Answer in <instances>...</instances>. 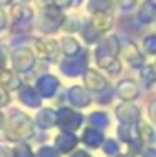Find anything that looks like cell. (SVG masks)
Masks as SVG:
<instances>
[{
    "label": "cell",
    "mask_w": 156,
    "mask_h": 157,
    "mask_svg": "<svg viewBox=\"0 0 156 157\" xmlns=\"http://www.w3.org/2000/svg\"><path fill=\"white\" fill-rule=\"evenodd\" d=\"M37 128L33 117H30L26 112L18 108H11L7 113H4V124L0 128V143H31L35 139Z\"/></svg>",
    "instance_id": "1"
},
{
    "label": "cell",
    "mask_w": 156,
    "mask_h": 157,
    "mask_svg": "<svg viewBox=\"0 0 156 157\" xmlns=\"http://www.w3.org/2000/svg\"><path fill=\"white\" fill-rule=\"evenodd\" d=\"M119 55V37L117 35H109L101 40L94 51V59L99 68L109 71L110 75L121 73V62L117 59Z\"/></svg>",
    "instance_id": "2"
},
{
    "label": "cell",
    "mask_w": 156,
    "mask_h": 157,
    "mask_svg": "<svg viewBox=\"0 0 156 157\" xmlns=\"http://www.w3.org/2000/svg\"><path fill=\"white\" fill-rule=\"evenodd\" d=\"M63 22H64V13L55 4L44 6V9L40 11L39 17H37V28H39L40 33H44V35L57 33L63 28Z\"/></svg>",
    "instance_id": "3"
},
{
    "label": "cell",
    "mask_w": 156,
    "mask_h": 157,
    "mask_svg": "<svg viewBox=\"0 0 156 157\" xmlns=\"http://www.w3.org/2000/svg\"><path fill=\"white\" fill-rule=\"evenodd\" d=\"M84 121H86V117L79 110L72 108V106H59L57 108V122H55V128H59V130L77 133V130L83 128Z\"/></svg>",
    "instance_id": "4"
},
{
    "label": "cell",
    "mask_w": 156,
    "mask_h": 157,
    "mask_svg": "<svg viewBox=\"0 0 156 157\" xmlns=\"http://www.w3.org/2000/svg\"><path fill=\"white\" fill-rule=\"evenodd\" d=\"M11 64H13V71L17 75H22V73H28L35 68L37 57H35L33 49H30L26 46H18L11 53Z\"/></svg>",
    "instance_id": "5"
},
{
    "label": "cell",
    "mask_w": 156,
    "mask_h": 157,
    "mask_svg": "<svg viewBox=\"0 0 156 157\" xmlns=\"http://www.w3.org/2000/svg\"><path fill=\"white\" fill-rule=\"evenodd\" d=\"M88 57L90 55L86 51H81L76 57H64L59 62V70L66 77H81L88 68Z\"/></svg>",
    "instance_id": "6"
},
{
    "label": "cell",
    "mask_w": 156,
    "mask_h": 157,
    "mask_svg": "<svg viewBox=\"0 0 156 157\" xmlns=\"http://www.w3.org/2000/svg\"><path fill=\"white\" fill-rule=\"evenodd\" d=\"M51 146H53L63 157H66L68 154H72L74 150H77L79 146H81V141H79L77 133L59 130V132L51 137Z\"/></svg>",
    "instance_id": "7"
},
{
    "label": "cell",
    "mask_w": 156,
    "mask_h": 157,
    "mask_svg": "<svg viewBox=\"0 0 156 157\" xmlns=\"http://www.w3.org/2000/svg\"><path fill=\"white\" fill-rule=\"evenodd\" d=\"M114 117L117 124H138L142 121V108L136 102L121 101L114 108Z\"/></svg>",
    "instance_id": "8"
},
{
    "label": "cell",
    "mask_w": 156,
    "mask_h": 157,
    "mask_svg": "<svg viewBox=\"0 0 156 157\" xmlns=\"http://www.w3.org/2000/svg\"><path fill=\"white\" fill-rule=\"evenodd\" d=\"M119 55L123 57V60L130 68H142V66H145V57H143V53L140 51V48L132 40L119 39Z\"/></svg>",
    "instance_id": "9"
},
{
    "label": "cell",
    "mask_w": 156,
    "mask_h": 157,
    "mask_svg": "<svg viewBox=\"0 0 156 157\" xmlns=\"http://www.w3.org/2000/svg\"><path fill=\"white\" fill-rule=\"evenodd\" d=\"M83 86L88 91H94V93L99 95V93H103L105 90L110 88V82L101 71H97L94 68H86V71L83 73Z\"/></svg>",
    "instance_id": "10"
},
{
    "label": "cell",
    "mask_w": 156,
    "mask_h": 157,
    "mask_svg": "<svg viewBox=\"0 0 156 157\" xmlns=\"http://www.w3.org/2000/svg\"><path fill=\"white\" fill-rule=\"evenodd\" d=\"M64 101L72 108L83 110V108H88L92 104V95L84 86H70L64 93Z\"/></svg>",
    "instance_id": "11"
},
{
    "label": "cell",
    "mask_w": 156,
    "mask_h": 157,
    "mask_svg": "<svg viewBox=\"0 0 156 157\" xmlns=\"http://www.w3.org/2000/svg\"><path fill=\"white\" fill-rule=\"evenodd\" d=\"M105 139H107L105 132L96 130V128H92V126H84V128L81 130V133H79L81 146H83V148H86V150H90V152L99 150V148L103 146Z\"/></svg>",
    "instance_id": "12"
},
{
    "label": "cell",
    "mask_w": 156,
    "mask_h": 157,
    "mask_svg": "<svg viewBox=\"0 0 156 157\" xmlns=\"http://www.w3.org/2000/svg\"><path fill=\"white\" fill-rule=\"evenodd\" d=\"M59 88H61L59 78L55 77V75H51V73H42V75H39V78L35 80V90L39 91V95L42 99H51V97H55L57 91H59Z\"/></svg>",
    "instance_id": "13"
},
{
    "label": "cell",
    "mask_w": 156,
    "mask_h": 157,
    "mask_svg": "<svg viewBox=\"0 0 156 157\" xmlns=\"http://www.w3.org/2000/svg\"><path fill=\"white\" fill-rule=\"evenodd\" d=\"M114 93H116V97L119 101H129V102H134L142 95L140 86L132 78H121L114 88Z\"/></svg>",
    "instance_id": "14"
},
{
    "label": "cell",
    "mask_w": 156,
    "mask_h": 157,
    "mask_svg": "<svg viewBox=\"0 0 156 157\" xmlns=\"http://www.w3.org/2000/svg\"><path fill=\"white\" fill-rule=\"evenodd\" d=\"M33 122H35V128L39 132H50L55 128V122H57V110L50 108V106H44L39 108L37 113L33 115Z\"/></svg>",
    "instance_id": "15"
},
{
    "label": "cell",
    "mask_w": 156,
    "mask_h": 157,
    "mask_svg": "<svg viewBox=\"0 0 156 157\" xmlns=\"http://www.w3.org/2000/svg\"><path fill=\"white\" fill-rule=\"evenodd\" d=\"M17 97L30 110H39V108H42V97L39 95V91L35 90V86L22 84L18 88V91H17Z\"/></svg>",
    "instance_id": "16"
},
{
    "label": "cell",
    "mask_w": 156,
    "mask_h": 157,
    "mask_svg": "<svg viewBox=\"0 0 156 157\" xmlns=\"http://www.w3.org/2000/svg\"><path fill=\"white\" fill-rule=\"evenodd\" d=\"M11 20H13V28L28 26L33 20V9L28 7L26 4H15L11 7Z\"/></svg>",
    "instance_id": "17"
},
{
    "label": "cell",
    "mask_w": 156,
    "mask_h": 157,
    "mask_svg": "<svg viewBox=\"0 0 156 157\" xmlns=\"http://www.w3.org/2000/svg\"><path fill=\"white\" fill-rule=\"evenodd\" d=\"M35 46L39 49L40 59H46V60H55L61 53L59 49V42L53 39H37L35 40Z\"/></svg>",
    "instance_id": "18"
},
{
    "label": "cell",
    "mask_w": 156,
    "mask_h": 157,
    "mask_svg": "<svg viewBox=\"0 0 156 157\" xmlns=\"http://www.w3.org/2000/svg\"><path fill=\"white\" fill-rule=\"evenodd\" d=\"M138 128V139L142 141L143 146H156V128L149 121H140L136 124Z\"/></svg>",
    "instance_id": "19"
},
{
    "label": "cell",
    "mask_w": 156,
    "mask_h": 157,
    "mask_svg": "<svg viewBox=\"0 0 156 157\" xmlns=\"http://www.w3.org/2000/svg\"><path fill=\"white\" fill-rule=\"evenodd\" d=\"M86 122H88V126L105 132L110 128V113L105 110H94L86 115Z\"/></svg>",
    "instance_id": "20"
},
{
    "label": "cell",
    "mask_w": 156,
    "mask_h": 157,
    "mask_svg": "<svg viewBox=\"0 0 156 157\" xmlns=\"http://www.w3.org/2000/svg\"><path fill=\"white\" fill-rule=\"evenodd\" d=\"M114 132H116V139L123 146L129 144V143L140 141L138 139V128H136V124H117Z\"/></svg>",
    "instance_id": "21"
},
{
    "label": "cell",
    "mask_w": 156,
    "mask_h": 157,
    "mask_svg": "<svg viewBox=\"0 0 156 157\" xmlns=\"http://www.w3.org/2000/svg\"><path fill=\"white\" fill-rule=\"evenodd\" d=\"M90 24H92L101 35H105L107 31H110V29L114 28V15H112V13H96V15H92Z\"/></svg>",
    "instance_id": "22"
},
{
    "label": "cell",
    "mask_w": 156,
    "mask_h": 157,
    "mask_svg": "<svg viewBox=\"0 0 156 157\" xmlns=\"http://www.w3.org/2000/svg\"><path fill=\"white\" fill-rule=\"evenodd\" d=\"M136 18L143 26H147L153 20H156V2L154 0H143V4L140 6V9L136 13Z\"/></svg>",
    "instance_id": "23"
},
{
    "label": "cell",
    "mask_w": 156,
    "mask_h": 157,
    "mask_svg": "<svg viewBox=\"0 0 156 157\" xmlns=\"http://www.w3.org/2000/svg\"><path fill=\"white\" fill-rule=\"evenodd\" d=\"M59 49H61V55H64V57H76L83 51L81 44L74 37H63L59 40Z\"/></svg>",
    "instance_id": "24"
},
{
    "label": "cell",
    "mask_w": 156,
    "mask_h": 157,
    "mask_svg": "<svg viewBox=\"0 0 156 157\" xmlns=\"http://www.w3.org/2000/svg\"><path fill=\"white\" fill-rule=\"evenodd\" d=\"M99 152H101L103 157H117L123 152V144L117 141L116 137H107L103 146L99 148Z\"/></svg>",
    "instance_id": "25"
},
{
    "label": "cell",
    "mask_w": 156,
    "mask_h": 157,
    "mask_svg": "<svg viewBox=\"0 0 156 157\" xmlns=\"http://www.w3.org/2000/svg\"><path fill=\"white\" fill-rule=\"evenodd\" d=\"M18 75L11 70H0V86H4L6 90H15V88H20L18 84Z\"/></svg>",
    "instance_id": "26"
},
{
    "label": "cell",
    "mask_w": 156,
    "mask_h": 157,
    "mask_svg": "<svg viewBox=\"0 0 156 157\" xmlns=\"http://www.w3.org/2000/svg\"><path fill=\"white\" fill-rule=\"evenodd\" d=\"M140 82L145 90H151L156 84V71L153 66H142V71H140Z\"/></svg>",
    "instance_id": "27"
},
{
    "label": "cell",
    "mask_w": 156,
    "mask_h": 157,
    "mask_svg": "<svg viewBox=\"0 0 156 157\" xmlns=\"http://www.w3.org/2000/svg\"><path fill=\"white\" fill-rule=\"evenodd\" d=\"M86 9L92 15H96V13H110L112 0H88L86 2Z\"/></svg>",
    "instance_id": "28"
},
{
    "label": "cell",
    "mask_w": 156,
    "mask_h": 157,
    "mask_svg": "<svg viewBox=\"0 0 156 157\" xmlns=\"http://www.w3.org/2000/svg\"><path fill=\"white\" fill-rule=\"evenodd\" d=\"M81 35H83V40H84L86 44H99V42H101V37H103L90 22L81 28Z\"/></svg>",
    "instance_id": "29"
},
{
    "label": "cell",
    "mask_w": 156,
    "mask_h": 157,
    "mask_svg": "<svg viewBox=\"0 0 156 157\" xmlns=\"http://www.w3.org/2000/svg\"><path fill=\"white\" fill-rule=\"evenodd\" d=\"M13 154L15 157H35V148L31 146V143H15Z\"/></svg>",
    "instance_id": "30"
},
{
    "label": "cell",
    "mask_w": 156,
    "mask_h": 157,
    "mask_svg": "<svg viewBox=\"0 0 156 157\" xmlns=\"http://www.w3.org/2000/svg\"><path fill=\"white\" fill-rule=\"evenodd\" d=\"M81 28H83V24H81V20H79L77 17H64V22H63V31H66V33H76V31H81Z\"/></svg>",
    "instance_id": "31"
},
{
    "label": "cell",
    "mask_w": 156,
    "mask_h": 157,
    "mask_svg": "<svg viewBox=\"0 0 156 157\" xmlns=\"http://www.w3.org/2000/svg\"><path fill=\"white\" fill-rule=\"evenodd\" d=\"M35 157H63L51 144H48V143H42L39 144L37 148H35Z\"/></svg>",
    "instance_id": "32"
},
{
    "label": "cell",
    "mask_w": 156,
    "mask_h": 157,
    "mask_svg": "<svg viewBox=\"0 0 156 157\" xmlns=\"http://www.w3.org/2000/svg\"><path fill=\"white\" fill-rule=\"evenodd\" d=\"M142 48L145 53L149 55H156V35L154 33H149L142 39Z\"/></svg>",
    "instance_id": "33"
},
{
    "label": "cell",
    "mask_w": 156,
    "mask_h": 157,
    "mask_svg": "<svg viewBox=\"0 0 156 157\" xmlns=\"http://www.w3.org/2000/svg\"><path fill=\"white\" fill-rule=\"evenodd\" d=\"M114 97H116L114 90H112V88H109V90H105L103 93H99V97H97V102H99L101 106H103V104H110Z\"/></svg>",
    "instance_id": "34"
},
{
    "label": "cell",
    "mask_w": 156,
    "mask_h": 157,
    "mask_svg": "<svg viewBox=\"0 0 156 157\" xmlns=\"http://www.w3.org/2000/svg\"><path fill=\"white\" fill-rule=\"evenodd\" d=\"M147 117H149V122L156 128V97L151 99L147 104Z\"/></svg>",
    "instance_id": "35"
},
{
    "label": "cell",
    "mask_w": 156,
    "mask_h": 157,
    "mask_svg": "<svg viewBox=\"0 0 156 157\" xmlns=\"http://www.w3.org/2000/svg\"><path fill=\"white\" fill-rule=\"evenodd\" d=\"M11 102V95H9V90H6L4 86H0V110L7 108Z\"/></svg>",
    "instance_id": "36"
},
{
    "label": "cell",
    "mask_w": 156,
    "mask_h": 157,
    "mask_svg": "<svg viewBox=\"0 0 156 157\" xmlns=\"http://www.w3.org/2000/svg\"><path fill=\"white\" fill-rule=\"evenodd\" d=\"M53 4L59 9H66V7H77L81 4V0H53Z\"/></svg>",
    "instance_id": "37"
},
{
    "label": "cell",
    "mask_w": 156,
    "mask_h": 157,
    "mask_svg": "<svg viewBox=\"0 0 156 157\" xmlns=\"http://www.w3.org/2000/svg\"><path fill=\"white\" fill-rule=\"evenodd\" d=\"M136 2L138 0H116V6H117V9H121V11H130L136 6Z\"/></svg>",
    "instance_id": "38"
},
{
    "label": "cell",
    "mask_w": 156,
    "mask_h": 157,
    "mask_svg": "<svg viewBox=\"0 0 156 157\" xmlns=\"http://www.w3.org/2000/svg\"><path fill=\"white\" fill-rule=\"evenodd\" d=\"M0 157H15V154H13V144L0 143Z\"/></svg>",
    "instance_id": "39"
},
{
    "label": "cell",
    "mask_w": 156,
    "mask_h": 157,
    "mask_svg": "<svg viewBox=\"0 0 156 157\" xmlns=\"http://www.w3.org/2000/svg\"><path fill=\"white\" fill-rule=\"evenodd\" d=\"M66 157H96V155H94V152H90V150H86V148L79 146L77 150H74L72 154H68Z\"/></svg>",
    "instance_id": "40"
},
{
    "label": "cell",
    "mask_w": 156,
    "mask_h": 157,
    "mask_svg": "<svg viewBox=\"0 0 156 157\" xmlns=\"http://www.w3.org/2000/svg\"><path fill=\"white\" fill-rule=\"evenodd\" d=\"M6 28H7V15H6V11L0 7V33H2Z\"/></svg>",
    "instance_id": "41"
},
{
    "label": "cell",
    "mask_w": 156,
    "mask_h": 157,
    "mask_svg": "<svg viewBox=\"0 0 156 157\" xmlns=\"http://www.w3.org/2000/svg\"><path fill=\"white\" fill-rule=\"evenodd\" d=\"M140 157H156V146H145Z\"/></svg>",
    "instance_id": "42"
},
{
    "label": "cell",
    "mask_w": 156,
    "mask_h": 157,
    "mask_svg": "<svg viewBox=\"0 0 156 157\" xmlns=\"http://www.w3.org/2000/svg\"><path fill=\"white\" fill-rule=\"evenodd\" d=\"M6 62H7V53H6V49L0 46V70H4Z\"/></svg>",
    "instance_id": "43"
},
{
    "label": "cell",
    "mask_w": 156,
    "mask_h": 157,
    "mask_svg": "<svg viewBox=\"0 0 156 157\" xmlns=\"http://www.w3.org/2000/svg\"><path fill=\"white\" fill-rule=\"evenodd\" d=\"M13 4V0H0V7L2 6H11Z\"/></svg>",
    "instance_id": "44"
},
{
    "label": "cell",
    "mask_w": 156,
    "mask_h": 157,
    "mask_svg": "<svg viewBox=\"0 0 156 157\" xmlns=\"http://www.w3.org/2000/svg\"><path fill=\"white\" fill-rule=\"evenodd\" d=\"M42 2V6H51L53 4V0H40Z\"/></svg>",
    "instance_id": "45"
},
{
    "label": "cell",
    "mask_w": 156,
    "mask_h": 157,
    "mask_svg": "<svg viewBox=\"0 0 156 157\" xmlns=\"http://www.w3.org/2000/svg\"><path fill=\"white\" fill-rule=\"evenodd\" d=\"M2 124H4V113H2V110H0V128H2Z\"/></svg>",
    "instance_id": "46"
},
{
    "label": "cell",
    "mask_w": 156,
    "mask_h": 157,
    "mask_svg": "<svg viewBox=\"0 0 156 157\" xmlns=\"http://www.w3.org/2000/svg\"><path fill=\"white\" fill-rule=\"evenodd\" d=\"M117 157H132V155H129V154H125V152H121V154H119Z\"/></svg>",
    "instance_id": "47"
},
{
    "label": "cell",
    "mask_w": 156,
    "mask_h": 157,
    "mask_svg": "<svg viewBox=\"0 0 156 157\" xmlns=\"http://www.w3.org/2000/svg\"><path fill=\"white\" fill-rule=\"evenodd\" d=\"M28 2H30V0H20V4H28Z\"/></svg>",
    "instance_id": "48"
}]
</instances>
